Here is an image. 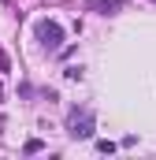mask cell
Instances as JSON below:
<instances>
[{
  "label": "cell",
  "mask_w": 156,
  "mask_h": 160,
  "mask_svg": "<svg viewBox=\"0 0 156 160\" xmlns=\"http://www.w3.org/2000/svg\"><path fill=\"white\" fill-rule=\"evenodd\" d=\"M37 41H41V48L56 52V48L63 45V26H60L56 19H41L37 22Z\"/></svg>",
  "instance_id": "1"
},
{
  "label": "cell",
  "mask_w": 156,
  "mask_h": 160,
  "mask_svg": "<svg viewBox=\"0 0 156 160\" xmlns=\"http://www.w3.org/2000/svg\"><path fill=\"white\" fill-rule=\"evenodd\" d=\"M67 134H71V138H93V112H85V108H82V112H75V116H71V127H67Z\"/></svg>",
  "instance_id": "2"
},
{
  "label": "cell",
  "mask_w": 156,
  "mask_h": 160,
  "mask_svg": "<svg viewBox=\"0 0 156 160\" xmlns=\"http://www.w3.org/2000/svg\"><path fill=\"white\" fill-rule=\"evenodd\" d=\"M85 8L100 11V15H115V11H123V0H85Z\"/></svg>",
  "instance_id": "3"
},
{
  "label": "cell",
  "mask_w": 156,
  "mask_h": 160,
  "mask_svg": "<svg viewBox=\"0 0 156 160\" xmlns=\"http://www.w3.org/2000/svg\"><path fill=\"white\" fill-rule=\"evenodd\" d=\"M41 149H45V142H41V138H30V142L22 145V153H26V157H34V153H41Z\"/></svg>",
  "instance_id": "4"
},
{
  "label": "cell",
  "mask_w": 156,
  "mask_h": 160,
  "mask_svg": "<svg viewBox=\"0 0 156 160\" xmlns=\"http://www.w3.org/2000/svg\"><path fill=\"white\" fill-rule=\"evenodd\" d=\"M97 153H104V157L115 153V142H97Z\"/></svg>",
  "instance_id": "5"
},
{
  "label": "cell",
  "mask_w": 156,
  "mask_h": 160,
  "mask_svg": "<svg viewBox=\"0 0 156 160\" xmlns=\"http://www.w3.org/2000/svg\"><path fill=\"white\" fill-rule=\"evenodd\" d=\"M63 78H71V82L82 78V67H67V71H63Z\"/></svg>",
  "instance_id": "6"
},
{
  "label": "cell",
  "mask_w": 156,
  "mask_h": 160,
  "mask_svg": "<svg viewBox=\"0 0 156 160\" xmlns=\"http://www.w3.org/2000/svg\"><path fill=\"white\" fill-rule=\"evenodd\" d=\"M0 71H11V60H7V52L0 48Z\"/></svg>",
  "instance_id": "7"
},
{
  "label": "cell",
  "mask_w": 156,
  "mask_h": 160,
  "mask_svg": "<svg viewBox=\"0 0 156 160\" xmlns=\"http://www.w3.org/2000/svg\"><path fill=\"white\" fill-rule=\"evenodd\" d=\"M0 101H4V89H0Z\"/></svg>",
  "instance_id": "8"
}]
</instances>
